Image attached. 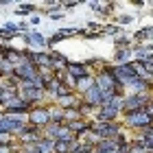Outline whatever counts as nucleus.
Wrapping results in <instances>:
<instances>
[{
	"label": "nucleus",
	"mask_w": 153,
	"mask_h": 153,
	"mask_svg": "<svg viewBox=\"0 0 153 153\" xmlns=\"http://www.w3.org/2000/svg\"><path fill=\"white\" fill-rule=\"evenodd\" d=\"M123 118H125V125L136 131H151V116H147L142 109L140 112H125Z\"/></svg>",
	"instance_id": "nucleus-1"
},
{
	"label": "nucleus",
	"mask_w": 153,
	"mask_h": 153,
	"mask_svg": "<svg viewBox=\"0 0 153 153\" xmlns=\"http://www.w3.org/2000/svg\"><path fill=\"white\" fill-rule=\"evenodd\" d=\"M64 70H66V74L70 76L72 81H76V79H81V76H88V74H92V72L88 70V66L83 64V61H68Z\"/></svg>",
	"instance_id": "nucleus-2"
},
{
	"label": "nucleus",
	"mask_w": 153,
	"mask_h": 153,
	"mask_svg": "<svg viewBox=\"0 0 153 153\" xmlns=\"http://www.w3.org/2000/svg\"><path fill=\"white\" fill-rule=\"evenodd\" d=\"M22 37L26 39L29 46H33V51H42V48L46 46V39L42 37L39 33H35V31H26V33H22Z\"/></svg>",
	"instance_id": "nucleus-3"
},
{
	"label": "nucleus",
	"mask_w": 153,
	"mask_h": 153,
	"mask_svg": "<svg viewBox=\"0 0 153 153\" xmlns=\"http://www.w3.org/2000/svg\"><path fill=\"white\" fill-rule=\"evenodd\" d=\"M131 61H134V53H131V46H118V48H116V66L131 64Z\"/></svg>",
	"instance_id": "nucleus-4"
},
{
	"label": "nucleus",
	"mask_w": 153,
	"mask_h": 153,
	"mask_svg": "<svg viewBox=\"0 0 153 153\" xmlns=\"http://www.w3.org/2000/svg\"><path fill=\"white\" fill-rule=\"evenodd\" d=\"M70 35H74V29H61V31L55 33L53 37H48V39H46V44H48V46H55V44L64 42L66 37H70Z\"/></svg>",
	"instance_id": "nucleus-5"
},
{
	"label": "nucleus",
	"mask_w": 153,
	"mask_h": 153,
	"mask_svg": "<svg viewBox=\"0 0 153 153\" xmlns=\"http://www.w3.org/2000/svg\"><path fill=\"white\" fill-rule=\"evenodd\" d=\"M48 18H51V20H61V18H64V11H59V9L48 11Z\"/></svg>",
	"instance_id": "nucleus-6"
},
{
	"label": "nucleus",
	"mask_w": 153,
	"mask_h": 153,
	"mask_svg": "<svg viewBox=\"0 0 153 153\" xmlns=\"http://www.w3.org/2000/svg\"><path fill=\"white\" fill-rule=\"evenodd\" d=\"M31 24H33V26L39 24V18H37V16H33V18H31Z\"/></svg>",
	"instance_id": "nucleus-7"
}]
</instances>
